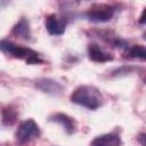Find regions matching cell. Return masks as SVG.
I'll list each match as a JSON object with an SVG mask.
<instances>
[{"mask_svg":"<svg viewBox=\"0 0 146 146\" xmlns=\"http://www.w3.org/2000/svg\"><path fill=\"white\" fill-rule=\"evenodd\" d=\"M70 99L72 103L91 111L99 108L104 103V97L99 89L89 84L79 86L71 94Z\"/></svg>","mask_w":146,"mask_h":146,"instance_id":"obj_1","label":"cell"},{"mask_svg":"<svg viewBox=\"0 0 146 146\" xmlns=\"http://www.w3.org/2000/svg\"><path fill=\"white\" fill-rule=\"evenodd\" d=\"M0 50L3 54H6L13 58L24 60L29 65H36V64L43 63L39 52H36L35 50H33L29 47L17 44L14 41L8 40V39L0 40Z\"/></svg>","mask_w":146,"mask_h":146,"instance_id":"obj_2","label":"cell"},{"mask_svg":"<svg viewBox=\"0 0 146 146\" xmlns=\"http://www.w3.org/2000/svg\"><path fill=\"white\" fill-rule=\"evenodd\" d=\"M116 11V6L110 3H97L90 7L86 13L84 17L91 23H107L110 22Z\"/></svg>","mask_w":146,"mask_h":146,"instance_id":"obj_3","label":"cell"},{"mask_svg":"<svg viewBox=\"0 0 146 146\" xmlns=\"http://www.w3.org/2000/svg\"><path fill=\"white\" fill-rule=\"evenodd\" d=\"M41 135L39 124L33 119H27L22 121L18 124V128L15 131V138L18 144H26L31 140L38 138Z\"/></svg>","mask_w":146,"mask_h":146,"instance_id":"obj_4","label":"cell"},{"mask_svg":"<svg viewBox=\"0 0 146 146\" xmlns=\"http://www.w3.org/2000/svg\"><path fill=\"white\" fill-rule=\"evenodd\" d=\"M46 30L50 35L59 36L63 35L66 31L67 19L64 16H58L57 14H50L46 17Z\"/></svg>","mask_w":146,"mask_h":146,"instance_id":"obj_5","label":"cell"},{"mask_svg":"<svg viewBox=\"0 0 146 146\" xmlns=\"http://www.w3.org/2000/svg\"><path fill=\"white\" fill-rule=\"evenodd\" d=\"M35 88H38L40 91L50 95V96H59L64 91L63 84L57 82L54 79L50 78H40L35 81Z\"/></svg>","mask_w":146,"mask_h":146,"instance_id":"obj_6","label":"cell"},{"mask_svg":"<svg viewBox=\"0 0 146 146\" xmlns=\"http://www.w3.org/2000/svg\"><path fill=\"white\" fill-rule=\"evenodd\" d=\"M48 119L50 122H55V123L59 124L65 130V132L67 135H73L76 131V128H78L76 121L72 116H70L65 113H60V112L54 113V114L49 115Z\"/></svg>","mask_w":146,"mask_h":146,"instance_id":"obj_7","label":"cell"},{"mask_svg":"<svg viewBox=\"0 0 146 146\" xmlns=\"http://www.w3.org/2000/svg\"><path fill=\"white\" fill-rule=\"evenodd\" d=\"M88 57L95 63H107L114 59V56L111 52L104 50L97 43H90L88 46Z\"/></svg>","mask_w":146,"mask_h":146,"instance_id":"obj_8","label":"cell"},{"mask_svg":"<svg viewBox=\"0 0 146 146\" xmlns=\"http://www.w3.org/2000/svg\"><path fill=\"white\" fill-rule=\"evenodd\" d=\"M122 140L119 133L116 132H107L99 135L94 138L90 143V146H121Z\"/></svg>","mask_w":146,"mask_h":146,"instance_id":"obj_9","label":"cell"},{"mask_svg":"<svg viewBox=\"0 0 146 146\" xmlns=\"http://www.w3.org/2000/svg\"><path fill=\"white\" fill-rule=\"evenodd\" d=\"M11 33H13V35H15L16 38H19L22 40H26V41L32 40V31H31L29 19L26 17H22L14 25Z\"/></svg>","mask_w":146,"mask_h":146,"instance_id":"obj_10","label":"cell"},{"mask_svg":"<svg viewBox=\"0 0 146 146\" xmlns=\"http://www.w3.org/2000/svg\"><path fill=\"white\" fill-rule=\"evenodd\" d=\"M18 117V112L13 105H6L1 108V121L5 125H13Z\"/></svg>","mask_w":146,"mask_h":146,"instance_id":"obj_11","label":"cell"},{"mask_svg":"<svg viewBox=\"0 0 146 146\" xmlns=\"http://www.w3.org/2000/svg\"><path fill=\"white\" fill-rule=\"evenodd\" d=\"M125 57L129 58H138L144 60L146 57V50H145V46L143 44H133L131 47L127 48L125 51Z\"/></svg>","mask_w":146,"mask_h":146,"instance_id":"obj_12","label":"cell"},{"mask_svg":"<svg viewBox=\"0 0 146 146\" xmlns=\"http://www.w3.org/2000/svg\"><path fill=\"white\" fill-rule=\"evenodd\" d=\"M137 138L140 140V143H141V146H145V143H144V139H145V133H140V135H139Z\"/></svg>","mask_w":146,"mask_h":146,"instance_id":"obj_13","label":"cell"},{"mask_svg":"<svg viewBox=\"0 0 146 146\" xmlns=\"http://www.w3.org/2000/svg\"><path fill=\"white\" fill-rule=\"evenodd\" d=\"M145 11H146V10L144 9V11L141 13V16H140V19H139V23H140V24H144V22H145V19H144V16H145Z\"/></svg>","mask_w":146,"mask_h":146,"instance_id":"obj_14","label":"cell"}]
</instances>
